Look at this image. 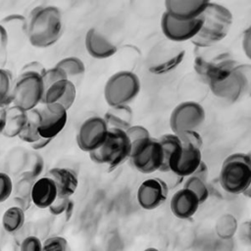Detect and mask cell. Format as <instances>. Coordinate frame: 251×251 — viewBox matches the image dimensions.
I'll return each mask as SVG.
<instances>
[{
	"label": "cell",
	"mask_w": 251,
	"mask_h": 251,
	"mask_svg": "<svg viewBox=\"0 0 251 251\" xmlns=\"http://www.w3.org/2000/svg\"><path fill=\"white\" fill-rule=\"evenodd\" d=\"M63 29L62 13L56 6H38L27 17L25 33L33 47L47 48L54 45L60 39Z\"/></svg>",
	"instance_id": "1"
},
{
	"label": "cell",
	"mask_w": 251,
	"mask_h": 251,
	"mask_svg": "<svg viewBox=\"0 0 251 251\" xmlns=\"http://www.w3.org/2000/svg\"><path fill=\"white\" fill-rule=\"evenodd\" d=\"M237 66L228 51L215 46L197 48L193 64L195 73L208 85L225 79Z\"/></svg>",
	"instance_id": "2"
},
{
	"label": "cell",
	"mask_w": 251,
	"mask_h": 251,
	"mask_svg": "<svg viewBox=\"0 0 251 251\" xmlns=\"http://www.w3.org/2000/svg\"><path fill=\"white\" fill-rule=\"evenodd\" d=\"M201 18L202 27L191 40L196 48L215 46L228 34L232 25V14L224 5L209 2Z\"/></svg>",
	"instance_id": "3"
},
{
	"label": "cell",
	"mask_w": 251,
	"mask_h": 251,
	"mask_svg": "<svg viewBox=\"0 0 251 251\" xmlns=\"http://www.w3.org/2000/svg\"><path fill=\"white\" fill-rule=\"evenodd\" d=\"M218 180L230 195H239L251 183V160L247 153H233L223 162Z\"/></svg>",
	"instance_id": "4"
},
{
	"label": "cell",
	"mask_w": 251,
	"mask_h": 251,
	"mask_svg": "<svg viewBox=\"0 0 251 251\" xmlns=\"http://www.w3.org/2000/svg\"><path fill=\"white\" fill-rule=\"evenodd\" d=\"M130 152L131 143L126 130L109 128L104 143L88 154L94 163L107 165L110 170H113L123 164L126 159H129Z\"/></svg>",
	"instance_id": "5"
},
{
	"label": "cell",
	"mask_w": 251,
	"mask_h": 251,
	"mask_svg": "<svg viewBox=\"0 0 251 251\" xmlns=\"http://www.w3.org/2000/svg\"><path fill=\"white\" fill-rule=\"evenodd\" d=\"M140 80L130 71H120L112 75L104 86V99L110 107L128 105L140 91Z\"/></svg>",
	"instance_id": "6"
},
{
	"label": "cell",
	"mask_w": 251,
	"mask_h": 251,
	"mask_svg": "<svg viewBox=\"0 0 251 251\" xmlns=\"http://www.w3.org/2000/svg\"><path fill=\"white\" fill-rule=\"evenodd\" d=\"M44 94L45 85L39 74L33 72L21 73L14 84L13 105L25 111H29L42 103Z\"/></svg>",
	"instance_id": "7"
},
{
	"label": "cell",
	"mask_w": 251,
	"mask_h": 251,
	"mask_svg": "<svg viewBox=\"0 0 251 251\" xmlns=\"http://www.w3.org/2000/svg\"><path fill=\"white\" fill-rule=\"evenodd\" d=\"M129 161L132 167L142 174H152L160 171L164 157L159 139L149 137L131 144Z\"/></svg>",
	"instance_id": "8"
},
{
	"label": "cell",
	"mask_w": 251,
	"mask_h": 251,
	"mask_svg": "<svg viewBox=\"0 0 251 251\" xmlns=\"http://www.w3.org/2000/svg\"><path fill=\"white\" fill-rule=\"evenodd\" d=\"M249 66L247 65H238L225 79L209 85L210 90L220 99L231 103L236 102L245 94L249 87L251 88V81L249 79L251 68L247 70Z\"/></svg>",
	"instance_id": "9"
},
{
	"label": "cell",
	"mask_w": 251,
	"mask_h": 251,
	"mask_svg": "<svg viewBox=\"0 0 251 251\" xmlns=\"http://www.w3.org/2000/svg\"><path fill=\"white\" fill-rule=\"evenodd\" d=\"M206 113L202 105L194 101H185L173 110L170 126L175 134L185 130H197L204 123Z\"/></svg>",
	"instance_id": "10"
},
{
	"label": "cell",
	"mask_w": 251,
	"mask_h": 251,
	"mask_svg": "<svg viewBox=\"0 0 251 251\" xmlns=\"http://www.w3.org/2000/svg\"><path fill=\"white\" fill-rule=\"evenodd\" d=\"M109 126L103 117L93 116L86 119L79 126L76 143L80 150L91 152L99 148L107 138Z\"/></svg>",
	"instance_id": "11"
},
{
	"label": "cell",
	"mask_w": 251,
	"mask_h": 251,
	"mask_svg": "<svg viewBox=\"0 0 251 251\" xmlns=\"http://www.w3.org/2000/svg\"><path fill=\"white\" fill-rule=\"evenodd\" d=\"M203 25L202 18L191 21H178L164 12L161 18V29L163 34L171 41L183 42L192 40L200 31Z\"/></svg>",
	"instance_id": "12"
},
{
	"label": "cell",
	"mask_w": 251,
	"mask_h": 251,
	"mask_svg": "<svg viewBox=\"0 0 251 251\" xmlns=\"http://www.w3.org/2000/svg\"><path fill=\"white\" fill-rule=\"evenodd\" d=\"M169 185L160 177L145 179L137 189V202L144 210H154L160 207L168 197Z\"/></svg>",
	"instance_id": "13"
},
{
	"label": "cell",
	"mask_w": 251,
	"mask_h": 251,
	"mask_svg": "<svg viewBox=\"0 0 251 251\" xmlns=\"http://www.w3.org/2000/svg\"><path fill=\"white\" fill-rule=\"evenodd\" d=\"M39 110L41 113L39 133L41 137L54 139L67 124L68 110L58 103L43 104Z\"/></svg>",
	"instance_id": "14"
},
{
	"label": "cell",
	"mask_w": 251,
	"mask_h": 251,
	"mask_svg": "<svg viewBox=\"0 0 251 251\" xmlns=\"http://www.w3.org/2000/svg\"><path fill=\"white\" fill-rule=\"evenodd\" d=\"M201 148L183 146L169 163L170 172L179 177H187L193 175L202 162Z\"/></svg>",
	"instance_id": "15"
},
{
	"label": "cell",
	"mask_w": 251,
	"mask_h": 251,
	"mask_svg": "<svg viewBox=\"0 0 251 251\" xmlns=\"http://www.w3.org/2000/svg\"><path fill=\"white\" fill-rule=\"evenodd\" d=\"M210 1L207 0H166L165 12L178 21L200 18Z\"/></svg>",
	"instance_id": "16"
},
{
	"label": "cell",
	"mask_w": 251,
	"mask_h": 251,
	"mask_svg": "<svg viewBox=\"0 0 251 251\" xmlns=\"http://www.w3.org/2000/svg\"><path fill=\"white\" fill-rule=\"evenodd\" d=\"M201 205L197 195L190 189L182 187L174 193L170 208L174 216L180 220L191 219Z\"/></svg>",
	"instance_id": "17"
},
{
	"label": "cell",
	"mask_w": 251,
	"mask_h": 251,
	"mask_svg": "<svg viewBox=\"0 0 251 251\" xmlns=\"http://www.w3.org/2000/svg\"><path fill=\"white\" fill-rule=\"evenodd\" d=\"M76 98V88L70 79H63L48 87L45 90L43 104L58 103L66 110H69Z\"/></svg>",
	"instance_id": "18"
},
{
	"label": "cell",
	"mask_w": 251,
	"mask_h": 251,
	"mask_svg": "<svg viewBox=\"0 0 251 251\" xmlns=\"http://www.w3.org/2000/svg\"><path fill=\"white\" fill-rule=\"evenodd\" d=\"M84 44L87 53L95 59H107L117 53V46L94 27L87 30Z\"/></svg>",
	"instance_id": "19"
},
{
	"label": "cell",
	"mask_w": 251,
	"mask_h": 251,
	"mask_svg": "<svg viewBox=\"0 0 251 251\" xmlns=\"http://www.w3.org/2000/svg\"><path fill=\"white\" fill-rule=\"evenodd\" d=\"M47 176L54 180L58 190V196L60 197H71L78 186L77 174L70 168H52L48 171Z\"/></svg>",
	"instance_id": "20"
},
{
	"label": "cell",
	"mask_w": 251,
	"mask_h": 251,
	"mask_svg": "<svg viewBox=\"0 0 251 251\" xmlns=\"http://www.w3.org/2000/svg\"><path fill=\"white\" fill-rule=\"evenodd\" d=\"M58 196L54 180L48 176L37 178L31 189V200L39 209H48Z\"/></svg>",
	"instance_id": "21"
},
{
	"label": "cell",
	"mask_w": 251,
	"mask_h": 251,
	"mask_svg": "<svg viewBox=\"0 0 251 251\" xmlns=\"http://www.w3.org/2000/svg\"><path fill=\"white\" fill-rule=\"evenodd\" d=\"M132 110L128 105H119L110 107L103 118L109 128L126 130L132 126Z\"/></svg>",
	"instance_id": "22"
},
{
	"label": "cell",
	"mask_w": 251,
	"mask_h": 251,
	"mask_svg": "<svg viewBox=\"0 0 251 251\" xmlns=\"http://www.w3.org/2000/svg\"><path fill=\"white\" fill-rule=\"evenodd\" d=\"M27 111L13 105L6 108V126L2 134L6 137H16L24 129L27 121Z\"/></svg>",
	"instance_id": "23"
},
{
	"label": "cell",
	"mask_w": 251,
	"mask_h": 251,
	"mask_svg": "<svg viewBox=\"0 0 251 251\" xmlns=\"http://www.w3.org/2000/svg\"><path fill=\"white\" fill-rule=\"evenodd\" d=\"M36 179L32 178L25 173H22L20 176V179L16 183L15 188V196L14 202L15 205L23 208L25 211L30 207L32 203L31 200V189L33 183Z\"/></svg>",
	"instance_id": "24"
},
{
	"label": "cell",
	"mask_w": 251,
	"mask_h": 251,
	"mask_svg": "<svg viewBox=\"0 0 251 251\" xmlns=\"http://www.w3.org/2000/svg\"><path fill=\"white\" fill-rule=\"evenodd\" d=\"M26 113H27L26 124L18 137L24 142L31 144L37 141L41 137L39 133V126L41 124V113L39 108L31 109Z\"/></svg>",
	"instance_id": "25"
},
{
	"label": "cell",
	"mask_w": 251,
	"mask_h": 251,
	"mask_svg": "<svg viewBox=\"0 0 251 251\" xmlns=\"http://www.w3.org/2000/svg\"><path fill=\"white\" fill-rule=\"evenodd\" d=\"M162 149H163V165L160 169V172L162 173H169L170 168H169V163L170 160L182 148V144L180 142L179 137L175 134V133H168L162 135L160 138H158Z\"/></svg>",
	"instance_id": "26"
},
{
	"label": "cell",
	"mask_w": 251,
	"mask_h": 251,
	"mask_svg": "<svg viewBox=\"0 0 251 251\" xmlns=\"http://www.w3.org/2000/svg\"><path fill=\"white\" fill-rule=\"evenodd\" d=\"M25 211L23 208L17 205L8 208L2 216L3 228L9 233H14L20 230L25 221Z\"/></svg>",
	"instance_id": "27"
},
{
	"label": "cell",
	"mask_w": 251,
	"mask_h": 251,
	"mask_svg": "<svg viewBox=\"0 0 251 251\" xmlns=\"http://www.w3.org/2000/svg\"><path fill=\"white\" fill-rule=\"evenodd\" d=\"M237 221L231 214L222 215L216 223V233L220 238L225 240L232 238L237 232Z\"/></svg>",
	"instance_id": "28"
},
{
	"label": "cell",
	"mask_w": 251,
	"mask_h": 251,
	"mask_svg": "<svg viewBox=\"0 0 251 251\" xmlns=\"http://www.w3.org/2000/svg\"><path fill=\"white\" fill-rule=\"evenodd\" d=\"M13 75L9 70L0 68V97L1 108H7L13 103V89H14Z\"/></svg>",
	"instance_id": "29"
},
{
	"label": "cell",
	"mask_w": 251,
	"mask_h": 251,
	"mask_svg": "<svg viewBox=\"0 0 251 251\" xmlns=\"http://www.w3.org/2000/svg\"><path fill=\"white\" fill-rule=\"evenodd\" d=\"M185 55V51L182 49H178L175 54L171 57L167 58L164 61L156 63L149 68V72L154 75H165L172 71H174L179 64H181Z\"/></svg>",
	"instance_id": "30"
},
{
	"label": "cell",
	"mask_w": 251,
	"mask_h": 251,
	"mask_svg": "<svg viewBox=\"0 0 251 251\" xmlns=\"http://www.w3.org/2000/svg\"><path fill=\"white\" fill-rule=\"evenodd\" d=\"M56 66L61 68L67 74V75L69 77L81 75L85 72V66H84L83 61L80 60L79 58L74 57V56L66 57V58L60 60L59 62H57Z\"/></svg>",
	"instance_id": "31"
},
{
	"label": "cell",
	"mask_w": 251,
	"mask_h": 251,
	"mask_svg": "<svg viewBox=\"0 0 251 251\" xmlns=\"http://www.w3.org/2000/svg\"><path fill=\"white\" fill-rule=\"evenodd\" d=\"M183 187L192 190L199 198L201 204H203L210 196V189L207 184V181H204L203 179L195 176H187V179L185 180Z\"/></svg>",
	"instance_id": "32"
},
{
	"label": "cell",
	"mask_w": 251,
	"mask_h": 251,
	"mask_svg": "<svg viewBox=\"0 0 251 251\" xmlns=\"http://www.w3.org/2000/svg\"><path fill=\"white\" fill-rule=\"evenodd\" d=\"M49 212L54 216L66 215V220L69 221L74 210V201L71 197H60L57 196L55 201L49 206Z\"/></svg>",
	"instance_id": "33"
},
{
	"label": "cell",
	"mask_w": 251,
	"mask_h": 251,
	"mask_svg": "<svg viewBox=\"0 0 251 251\" xmlns=\"http://www.w3.org/2000/svg\"><path fill=\"white\" fill-rule=\"evenodd\" d=\"M43 83L45 85V90L50 87L52 84L63 80V79H70L67 74L56 65L50 69H46L45 72L41 75Z\"/></svg>",
	"instance_id": "34"
},
{
	"label": "cell",
	"mask_w": 251,
	"mask_h": 251,
	"mask_svg": "<svg viewBox=\"0 0 251 251\" xmlns=\"http://www.w3.org/2000/svg\"><path fill=\"white\" fill-rule=\"evenodd\" d=\"M43 167L44 161L42 157L35 152H31L29 153V156L27 158V169L24 173H25L32 178L37 179L43 170Z\"/></svg>",
	"instance_id": "35"
},
{
	"label": "cell",
	"mask_w": 251,
	"mask_h": 251,
	"mask_svg": "<svg viewBox=\"0 0 251 251\" xmlns=\"http://www.w3.org/2000/svg\"><path fill=\"white\" fill-rule=\"evenodd\" d=\"M2 25H4V27L6 29L11 28L13 29H18V30H22L26 32V25H27V19L25 17H24L23 15H19V14H12V15H8L7 17H5L1 23Z\"/></svg>",
	"instance_id": "36"
},
{
	"label": "cell",
	"mask_w": 251,
	"mask_h": 251,
	"mask_svg": "<svg viewBox=\"0 0 251 251\" xmlns=\"http://www.w3.org/2000/svg\"><path fill=\"white\" fill-rule=\"evenodd\" d=\"M68 249V240L59 235H54L46 238L43 241L42 250L46 251H66Z\"/></svg>",
	"instance_id": "37"
},
{
	"label": "cell",
	"mask_w": 251,
	"mask_h": 251,
	"mask_svg": "<svg viewBox=\"0 0 251 251\" xmlns=\"http://www.w3.org/2000/svg\"><path fill=\"white\" fill-rule=\"evenodd\" d=\"M183 146H194L201 148L203 144L202 137L197 130H185L176 134Z\"/></svg>",
	"instance_id": "38"
},
{
	"label": "cell",
	"mask_w": 251,
	"mask_h": 251,
	"mask_svg": "<svg viewBox=\"0 0 251 251\" xmlns=\"http://www.w3.org/2000/svg\"><path fill=\"white\" fill-rule=\"evenodd\" d=\"M14 191V183L7 173L0 172V203L10 198Z\"/></svg>",
	"instance_id": "39"
},
{
	"label": "cell",
	"mask_w": 251,
	"mask_h": 251,
	"mask_svg": "<svg viewBox=\"0 0 251 251\" xmlns=\"http://www.w3.org/2000/svg\"><path fill=\"white\" fill-rule=\"evenodd\" d=\"M126 132L131 144L140 142L144 139H147V138L151 137L149 130L146 127H144L142 126H139V125L131 126L130 127H128L126 130Z\"/></svg>",
	"instance_id": "40"
},
{
	"label": "cell",
	"mask_w": 251,
	"mask_h": 251,
	"mask_svg": "<svg viewBox=\"0 0 251 251\" xmlns=\"http://www.w3.org/2000/svg\"><path fill=\"white\" fill-rule=\"evenodd\" d=\"M43 242L35 235H29L23 239L20 245L21 251H41Z\"/></svg>",
	"instance_id": "41"
},
{
	"label": "cell",
	"mask_w": 251,
	"mask_h": 251,
	"mask_svg": "<svg viewBox=\"0 0 251 251\" xmlns=\"http://www.w3.org/2000/svg\"><path fill=\"white\" fill-rule=\"evenodd\" d=\"M237 233L243 244L251 246V220H247L242 223L237 228Z\"/></svg>",
	"instance_id": "42"
},
{
	"label": "cell",
	"mask_w": 251,
	"mask_h": 251,
	"mask_svg": "<svg viewBox=\"0 0 251 251\" xmlns=\"http://www.w3.org/2000/svg\"><path fill=\"white\" fill-rule=\"evenodd\" d=\"M9 41V34L7 29L0 24V62L6 57L7 46Z\"/></svg>",
	"instance_id": "43"
},
{
	"label": "cell",
	"mask_w": 251,
	"mask_h": 251,
	"mask_svg": "<svg viewBox=\"0 0 251 251\" xmlns=\"http://www.w3.org/2000/svg\"><path fill=\"white\" fill-rule=\"evenodd\" d=\"M242 49L246 57L251 61V25H249L243 33Z\"/></svg>",
	"instance_id": "44"
},
{
	"label": "cell",
	"mask_w": 251,
	"mask_h": 251,
	"mask_svg": "<svg viewBox=\"0 0 251 251\" xmlns=\"http://www.w3.org/2000/svg\"><path fill=\"white\" fill-rule=\"evenodd\" d=\"M46 68H44L39 62H30L28 64H26L23 69H22V73L24 72H33V73H37L40 75L45 72Z\"/></svg>",
	"instance_id": "45"
},
{
	"label": "cell",
	"mask_w": 251,
	"mask_h": 251,
	"mask_svg": "<svg viewBox=\"0 0 251 251\" xmlns=\"http://www.w3.org/2000/svg\"><path fill=\"white\" fill-rule=\"evenodd\" d=\"M192 176H195L203 179L204 181H207L208 176H209V171H208V167H207V165H206V163L204 161L201 162V164L199 165V167L193 173Z\"/></svg>",
	"instance_id": "46"
},
{
	"label": "cell",
	"mask_w": 251,
	"mask_h": 251,
	"mask_svg": "<svg viewBox=\"0 0 251 251\" xmlns=\"http://www.w3.org/2000/svg\"><path fill=\"white\" fill-rule=\"evenodd\" d=\"M53 139H51V138H45V137H40L37 141H35V142H33V143H31L30 144V146H31V148L33 149V150H40V149H43V148H45L51 141H52Z\"/></svg>",
	"instance_id": "47"
},
{
	"label": "cell",
	"mask_w": 251,
	"mask_h": 251,
	"mask_svg": "<svg viewBox=\"0 0 251 251\" xmlns=\"http://www.w3.org/2000/svg\"><path fill=\"white\" fill-rule=\"evenodd\" d=\"M243 195L246 196V197H248V198H251V183H250V185L248 186V188L243 192Z\"/></svg>",
	"instance_id": "48"
},
{
	"label": "cell",
	"mask_w": 251,
	"mask_h": 251,
	"mask_svg": "<svg viewBox=\"0 0 251 251\" xmlns=\"http://www.w3.org/2000/svg\"><path fill=\"white\" fill-rule=\"evenodd\" d=\"M247 154H248V156H249V158H250V160H251V151H249Z\"/></svg>",
	"instance_id": "49"
},
{
	"label": "cell",
	"mask_w": 251,
	"mask_h": 251,
	"mask_svg": "<svg viewBox=\"0 0 251 251\" xmlns=\"http://www.w3.org/2000/svg\"><path fill=\"white\" fill-rule=\"evenodd\" d=\"M0 108H1V97H0Z\"/></svg>",
	"instance_id": "50"
}]
</instances>
